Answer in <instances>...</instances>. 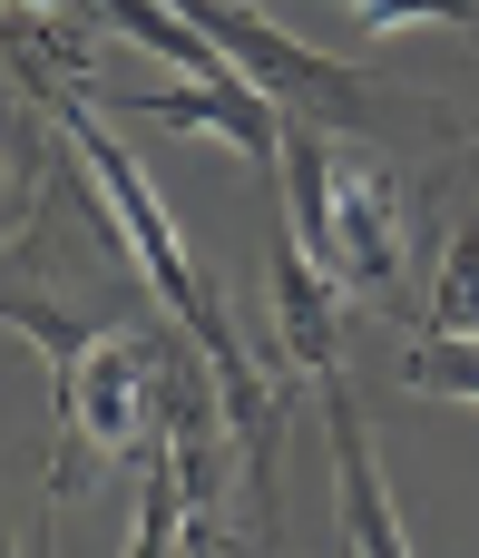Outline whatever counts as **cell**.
Wrapping results in <instances>:
<instances>
[{"mask_svg": "<svg viewBox=\"0 0 479 558\" xmlns=\"http://www.w3.org/2000/svg\"><path fill=\"white\" fill-rule=\"evenodd\" d=\"M167 353H176V324H127V333H88L59 373V490L127 451H157V402H167Z\"/></svg>", "mask_w": 479, "mask_h": 558, "instance_id": "1", "label": "cell"}, {"mask_svg": "<svg viewBox=\"0 0 479 558\" xmlns=\"http://www.w3.org/2000/svg\"><path fill=\"white\" fill-rule=\"evenodd\" d=\"M176 10H186V20H196V29H206V39H216V49H225V59H235V69H245L274 108H284V118H314V128H363V118L382 108L363 69L323 59L314 39H294V29H284V20H265L255 0H176Z\"/></svg>", "mask_w": 479, "mask_h": 558, "instance_id": "2", "label": "cell"}, {"mask_svg": "<svg viewBox=\"0 0 479 558\" xmlns=\"http://www.w3.org/2000/svg\"><path fill=\"white\" fill-rule=\"evenodd\" d=\"M333 275L402 304V177L382 157H333Z\"/></svg>", "mask_w": 479, "mask_h": 558, "instance_id": "3", "label": "cell"}, {"mask_svg": "<svg viewBox=\"0 0 479 558\" xmlns=\"http://www.w3.org/2000/svg\"><path fill=\"white\" fill-rule=\"evenodd\" d=\"M323 432H333V520H343V549L353 558H412L402 539V510L382 490V461L363 441V412L343 392V373H323Z\"/></svg>", "mask_w": 479, "mask_h": 558, "instance_id": "4", "label": "cell"}, {"mask_svg": "<svg viewBox=\"0 0 479 558\" xmlns=\"http://www.w3.org/2000/svg\"><path fill=\"white\" fill-rule=\"evenodd\" d=\"M274 343L294 373H333V353H343V275L323 255H304L294 226H274Z\"/></svg>", "mask_w": 479, "mask_h": 558, "instance_id": "5", "label": "cell"}, {"mask_svg": "<svg viewBox=\"0 0 479 558\" xmlns=\"http://www.w3.org/2000/svg\"><path fill=\"white\" fill-rule=\"evenodd\" d=\"M196 539V500L176 481L167 451H147V481H137V530H127V558H176Z\"/></svg>", "mask_w": 479, "mask_h": 558, "instance_id": "6", "label": "cell"}, {"mask_svg": "<svg viewBox=\"0 0 479 558\" xmlns=\"http://www.w3.org/2000/svg\"><path fill=\"white\" fill-rule=\"evenodd\" d=\"M402 373H412V392H441V402H470L479 412V333H431Z\"/></svg>", "mask_w": 479, "mask_h": 558, "instance_id": "7", "label": "cell"}, {"mask_svg": "<svg viewBox=\"0 0 479 558\" xmlns=\"http://www.w3.org/2000/svg\"><path fill=\"white\" fill-rule=\"evenodd\" d=\"M0 324H10L20 343H39L49 363H69V353L88 343V324H78L69 304H49V294H29V284H0Z\"/></svg>", "mask_w": 479, "mask_h": 558, "instance_id": "8", "label": "cell"}, {"mask_svg": "<svg viewBox=\"0 0 479 558\" xmlns=\"http://www.w3.org/2000/svg\"><path fill=\"white\" fill-rule=\"evenodd\" d=\"M431 324H441V333H479V216L451 235V265H441V284H431Z\"/></svg>", "mask_w": 479, "mask_h": 558, "instance_id": "9", "label": "cell"}, {"mask_svg": "<svg viewBox=\"0 0 479 558\" xmlns=\"http://www.w3.org/2000/svg\"><path fill=\"white\" fill-rule=\"evenodd\" d=\"M353 20L372 39H392V29H479V0H353Z\"/></svg>", "mask_w": 479, "mask_h": 558, "instance_id": "10", "label": "cell"}, {"mask_svg": "<svg viewBox=\"0 0 479 558\" xmlns=\"http://www.w3.org/2000/svg\"><path fill=\"white\" fill-rule=\"evenodd\" d=\"M29 226V186H20V167H10V147H0V245Z\"/></svg>", "mask_w": 479, "mask_h": 558, "instance_id": "11", "label": "cell"}, {"mask_svg": "<svg viewBox=\"0 0 479 558\" xmlns=\"http://www.w3.org/2000/svg\"><path fill=\"white\" fill-rule=\"evenodd\" d=\"M0 558H10V549H0Z\"/></svg>", "mask_w": 479, "mask_h": 558, "instance_id": "12", "label": "cell"}, {"mask_svg": "<svg viewBox=\"0 0 479 558\" xmlns=\"http://www.w3.org/2000/svg\"><path fill=\"white\" fill-rule=\"evenodd\" d=\"M343 558H353V549H343Z\"/></svg>", "mask_w": 479, "mask_h": 558, "instance_id": "13", "label": "cell"}]
</instances>
